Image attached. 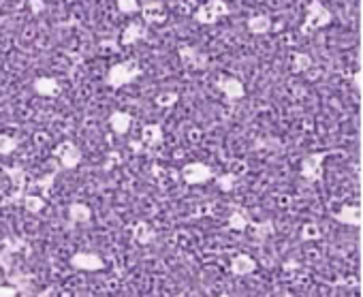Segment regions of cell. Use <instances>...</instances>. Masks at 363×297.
Here are the masks:
<instances>
[{"label": "cell", "instance_id": "1", "mask_svg": "<svg viewBox=\"0 0 363 297\" xmlns=\"http://www.w3.org/2000/svg\"><path fill=\"white\" fill-rule=\"evenodd\" d=\"M13 145H16L13 139H9V137H0V152H9Z\"/></svg>", "mask_w": 363, "mask_h": 297}]
</instances>
